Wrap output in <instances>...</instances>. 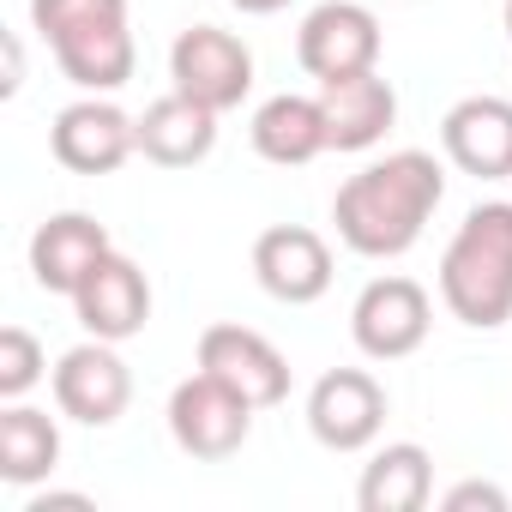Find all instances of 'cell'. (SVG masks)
<instances>
[{"mask_svg":"<svg viewBox=\"0 0 512 512\" xmlns=\"http://www.w3.org/2000/svg\"><path fill=\"white\" fill-rule=\"evenodd\" d=\"M440 199H446V169L428 151H392L338 187L332 223H338V241L362 260H398L422 241Z\"/></svg>","mask_w":512,"mask_h":512,"instance_id":"cell-1","label":"cell"},{"mask_svg":"<svg viewBox=\"0 0 512 512\" xmlns=\"http://www.w3.org/2000/svg\"><path fill=\"white\" fill-rule=\"evenodd\" d=\"M440 302L452 320L476 332L512 320V199L464 211L458 235L440 253Z\"/></svg>","mask_w":512,"mask_h":512,"instance_id":"cell-2","label":"cell"},{"mask_svg":"<svg viewBox=\"0 0 512 512\" xmlns=\"http://www.w3.org/2000/svg\"><path fill=\"white\" fill-rule=\"evenodd\" d=\"M31 25L79 91L103 97L133 79L139 49L127 25V0H31Z\"/></svg>","mask_w":512,"mask_h":512,"instance_id":"cell-3","label":"cell"},{"mask_svg":"<svg viewBox=\"0 0 512 512\" xmlns=\"http://www.w3.org/2000/svg\"><path fill=\"white\" fill-rule=\"evenodd\" d=\"M169 434L187 458H205V464H223L247 446L253 434V404L223 386L217 374H187L175 392H169Z\"/></svg>","mask_w":512,"mask_h":512,"instance_id":"cell-4","label":"cell"},{"mask_svg":"<svg viewBox=\"0 0 512 512\" xmlns=\"http://www.w3.org/2000/svg\"><path fill=\"white\" fill-rule=\"evenodd\" d=\"M169 79L181 97L229 115L241 109V97L253 91V49L235 37V31H217V25H187L169 49Z\"/></svg>","mask_w":512,"mask_h":512,"instance_id":"cell-5","label":"cell"},{"mask_svg":"<svg viewBox=\"0 0 512 512\" xmlns=\"http://www.w3.org/2000/svg\"><path fill=\"white\" fill-rule=\"evenodd\" d=\"M434 302L416 278H374L350 308V338L368 362H404L428 344Z\"/></svg>","mask_w":512,"mask_h":512,"instance_id":"cell-6","label":"cell"},{"mask_svg":"<svg viewBox=\"0 0 512 512\" xmlns=\"http://www.w3.org/2000/svg\"><path fill=\"white\" fill-rule=\"evenodd\" d=\"M380 43H386L380 19L362 0H320L296 31V61H302V73H314L326 85V79H350V73L380 67Z\"/></svg>","mask_w":512,"mask_h":512,"instance_id":"cell-7","label":"cell"},{"mask_svg":"<svg viewBox=\"0 0 512 512\" xmlns=\"http://www.w3.org/2000/svg\"><path fill=\"white\" fill-rule=\"evenodd\" d=\"M49 386H55L61 416H73V422H85V428H109V422H121V410L133 404V374H127V362H121V350H115L109 338L73 344V350L55 362Z\"/></svg>","mask_w":512,"mask_h":512,"instance_id":"cell-8","label":"cell"},{"mask_svg":"<svg viewBox=\"0 0 512 512\" xmlns=\"http://www.w3.org/2000/svg\"><path fill=\"white\" fill-rule=\"evenodd\" d=\"M199 368L217 374L223 386H235L253 410H272L290 398V362L284 350L266 338V332H253V326H205L199 332Z\"/></svg>","mask_w":512,"mask_h":512,"instance_id":"cell-9","label":"cell"},{"mask_svg":"<svg viewBox=\"0 0 512 512\" xmlns=\"http://www.w3.org/2000/svg\"><path fill=\"white\" fill-rule=\"evenodd\" d=\"M49 151H55V163L73 169V175H115V169L139 151V121L121 115L109 97H91V91H85L79 103H67V109L55 115Z\"/></svg>","mask_w":512,"mask_h":512,"instance_id":"cell-10","label":"cell"},{"mask_svg":"<svg viewBox=\"0 0 512 512\" xmlns=\"http://www.w3.org/2000/svg\"><path fill=\"white\" fill-rule=\"evenodd\" d=\"M308 428L326 452H362L386 428V386L368 368H332L308 392Z\"/></svg>","mask_w":512,"mask_h":512,"instance_id":"cell-11","label":"cell"},{"mask_svg":"<svg viewBox=\"0 0 512 512\" xmlns=\"http://www.w3.org/2000/svg\"><path fill=\"white\" fill-rule=\"evenodd\" d=\"M253 278L284 308H308L332 290V247L308 223H272L253 241Z\"/></svg>","mask_w":512,"mask_h":512,"instance_id":"cell-12","label":"cell"},{"mask_svg":"<svg viewBox=\"0 0 512 512\" xmlns=\"http://www.w3.org/2000/svg\"><path fill=\"white\" fill-rule=\"evenodd\" d=\"M115 253V241H109V229L97 223V217H85V211H55L49 223H37V235H31V278L49 290V296H67L73 302V290L109 260Z\"/></svg>","mask_w":512,"mask_h":512,"instance_id":"cell-13","label":"cell"},{"mask_svg":"<svg viewBox=\"0 0 512 512\" xmlns=\"http://www.w3.org/2000/svg\"><path fill=\"white\" fill-rule=\"evenodd\" d=\"M73 314L91 338H109V344H127L145 332L151 320V284L145 272L127 260V253H109V260L73 290Z\"/></svg>","mask_w":512,"mask_h":512,"instance_id":"cell-14","label":"cell"},{"mask_svg":"<svg viewBox=\"0 0 512 512\" xmlns=\"http://www.w3.org/2000/svg\"><path fill=\"white\" fill-rule=\"evenodd\" d=\"M446 157L476 175V181H506L512 175V97H464L440 121Z\"/></svg>","mask_w":512,"mask_h":512,"instance_id":"cell-15","label":"cell"},{"mask_svg":"<svg viewBox=\"0 0 512 512\" xmlns=\"http://www.w3.org/2000/svg\"><path fill=\"white\" fill-rule=\"evenodd\" d=\"M320 115H326V145L332 151H368L392 133L398 91H392V79H380V67L350 73V79H326L320 85Z\"/></svg>","mask_w":512,"mask_h":512,"instance_id":"cell-16","label":"cell"},{"mask_svg":"<svg viewBox=\"0 0 512 512\" xmlns=\"http://www.w3.org/2000/svg\"><path fill=\"white\" fill-rule=\"evenodd\" d=\"M217 145V109L169 91L139 115V157H151L157 169H193L205 163Z\"/></svg>","mask_w":512,"mask_h":512,"instance_id":"cell-17","label":"cell"},{"mask_svg":"<svg viewBox=\"0 0 512 512\" xmlns=\"http://www.w3.org/2000/svg\"><path fill=\"white\" fill-rule=\"evenodd\" d=\"M253 151H260L266 163H278V169H302V163H314L320 151H332L326 145V115H320V97H296V91H284V97H266L260 109H253Z\"/></svg>","mask_w":512,"mask_h":512,"instance_id":"cell-18","label":"cell"},{"mask_svg":"<svg viewBox=\"0 0 512 512\" xmlns=\"http://www.w3.org/2000/svg\"><path fill=\"white\" fill-rule=\"evenodd\" d=\"M434 500V458L416 440H392L362 464L356 506L362 512H422Z\"/></svg>","mask_w":512,"mask_h":512,"instance_id":"cell-19","label":"cell"},{"mask_svg":"<svg viewBox=\"0 0 512 512\" xmlns=\"http://www.w3.org/2000/svg\"><path fill=\"white\" fill-rule=\"evenodd\" d=\"M55 464H61V428H55V416L13 398L7 410H0V482L31 488Z\"/></svg>","mask_w":512,"mask_h":512,"instance_id":"cell-20","label":"cell"},{"mask_svg":"<svg viewBox=\"0 0 512 512\" xmlns=\"http://www.w3.org/2000/svg\"><path fill=\"white\" fill-rule=\"evenodd\" d=\"M43 368H49V356H43V344L25 332V326H0V398H25L37 380H43Z\"/></svg>","mask_w":512,"mask_h":512,"instance_id":"cell-21","label":"cell"},{"mask_svg":"<svg viewBox=\"0 0 512 512\" xmlns=\"http://www.w3.org/2000/svg\"><path fill=\"white\" fill-rule=\"evenodd\" d=\"M440 506L446 512H506V488H494V482H458V488H446L440 494Z\"/></svg>","mask_w":512,"mask_h":512,"instance_id":"cell-22","label":"cell"},{"mask_svg":"<svg viewBox=\"0 0 512 512\" xmlns=\"http://www.w3.org/2000/svg\"><path fill=\"white\" fill-rule=\"evenodd\" d=\"M235 13H253V19H272V13H284L290 0H229Z\"/></svg>","mask_w":512,"mask_h":512,"instance_id":"cell-23","label":"cell"},{"mask_svg":"<svg viewBox=\"0 0 512 512\" xmlns=\"http://www.w3.org/2000/svg\"><path fill=\"white\" fill-rule=\"evenodd\" d=\"M506 37H512V0H506Z\"/></svg>","mask_w":512,"mask_h":512,"instance_id":"cell-24","label":"cell"}]
</instances>
